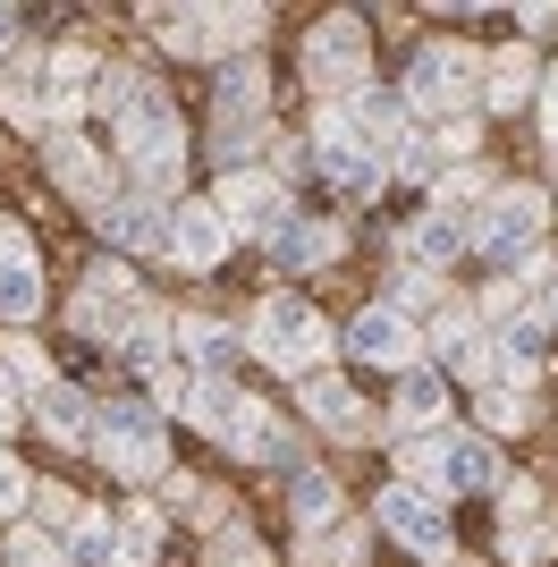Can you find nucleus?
<instances>
[{"label": "nucleus", "mask_w": 558, "mask_h": 567, "mask_svg": "<svg viewBox=\"0 0 558 567\" xmlns=\"http://www.w3.org/2000/svg\"><path fill=\"white\" fill-rule=\"evenodd\" d=\"M441 406H448V381L432 373V364H406V373H397V415H406V432H432Z\"/></svg>", "instance_id": "aec40b11"}, {"label": "nucleus", "mask_w": 558, "mask_h": 567, "mask_svg": "<svg viewBox=\"0 0 558 567\" xmlns=\"http://www.w3.org/2000/svg\"><path fill=\"white\" fill-rule=\"evenodd\" d=\"M322 178L339 195H372V187H381V162H372L355 136H339V118H322Z\"/></svg>", "instance_id": "f3484780"}, {"label": "nucleus", "mask_w": 558, "mask_h": 567, "mask_svg": "<svg viewBox=\"0 0 558 567\" xmlns=\"http://www.w3.org/2000/svg\"><path fill=\"white\" fill-rule=\"evenodd\" d=\"M558 550V517H541L534 492H508V559H541Z\"/></svg>", "instance_id": "412c9836"}, {"label": "nucleus", "mask_w": 558, "mask_h": 567, "mask_svg": "<svg viewBox=\"0 0 558 567\" xmlns=\"http://www.w3.org/2000/svg\"><path fill=\"white\" fill-rule=\"evenodd\" d=\"M313 559H330V567H355V559H364V534H355V525H322Z\"/></svg>", "instance_id": "2f4dec72"}, {"label": "nucleus", "mask_w": 558, "mask_h": 567, "mask_svg": "<svg viewBox=\"0 0 558 567\" xmlns=\"http://www.w3.org/2000/svg\"><path fill=\"white\" fill-rule=\"evenodd\" d=\"M550 322H558V288H550Z\"/></svg>", "instance_id": "58836bf2"}, {"label": "nucleus", "mask_w": 558, "mask_h": 567, "mask_svg": "<svg viewBox=\"0 0 558 567\" xmlns=\"http://www.w3.org/2000/svg\"><path fill=\"white\" fill-rule=\"evenodd\" d=\"M541 229H550V195H534V187L490 195L483 220H474V237H483V255H490V262H525Z\"/></svg>", "instance_id": "0eeeda50"}, {"label": "nucleus", "mask_w": 558, "mask_h": 567, "mask_svg": "<svg viewBox=\"0 0 558 567\" xmlns=\"http://www.w3.org/2000/svg\"><path fill=\"white\" fill-rule=\"evenodd\" d=\"M102 111L118 118V144H127V162H136L144 187H169L186 162V127H178V102L162 85H136V76H102Z\"/></svg>", "instance_id": "f257e3e1"}, {"label": "nucleus", "mask_w": 558, "mask_h": 567, "mask_svg": "<svg viewBox=\"0 0 558 567\" xmlns=\"http://www.w3.org/2000/svg\"><path fill=\"white\" fill-rule=\"evenodd\" d=\"M102 213V237H111L118 255H153V246H169V213H153V204H93Z\"/></svg>", "instance_id": "a211bd4d"}, {"label": "nucleus", "mask_w": 558, "mask_h": 567, "mask_svg": "<svg viewBox=\"0 0 558 567\" xmlns=\"http://www.w3.org/2000/svg\"><path fill=\"white\" fill-rule=\"evenodd\" d=\"M271 255L288 262V271H313V262H330V255H339V237H330L322 220H297V213H288V220L271 229Z\"/></svg>", "instance_id": "4be33fe9"}, {"label": "nucleus", "mask_w": 558, "mask_h": 567, "mask_svg": "<svg viewBox=\"0 0 558 567\" xmlns=\"http://www.w3.org/2000/svg\"><path fill=\"white\" fill-rule=\"evenodd\" d=\"M69 567H111V525L102 517H69Z\"/></svg>", "instance_id": "c756f323"}, {"label": "nucleus", "mask_w": 558, "mask_h": 567, "mask_svg": "<svg viewBox=\"0 0 558 567\" xmlns=\"http://www.w3.org/2000/svg\"><path fill=\"white\" fill-rule=\"evenodd\" d=\"M330 118H339V136H355V144H364L372 162L406 144V94H381V85H364V94H355V102H339Z\"/></svg>", "instance_id": "1a4fd4ad"}, {"label": "nucleus", "mask_w": 558, "mask_h": 567, "mask_svg": "<svg viewBox=\"0 0 558 567\" xmlns=\"http://www.w3.org/2000/svg\"><path fill=\"white\" fill-rule=\"evenodd\" d=\"M381 525H390L406 550H423V559H448V517L432 508V492H415V483H397V492H381Z\"/></svg>", "instance_id": "9d476101"}, {"label": "nucleus", "mask_w": 558, "mask_h": 567, "mask_svg": "<svg viewBox=\"0 0 558 567\" xmlns=\"http://www.w3.org/2000/svg\"><path fill=\"white\" fill-rule=\"evenodd\" d=\"M85 85H93V60H85V51H43L34 69L0 76V102H9L18 118H60V111H76Z\"/></svg>", "instance_id": "423d86ee"}, {"label": "nucleus", "mask_w": 558, "mask_h": 567, "mask_svg": "<svg viewBox=\"0 0 558 567\" xmlns=\"http://www.w3.org/2000/svg\"><path fill=\"white\" fill-rule=\"evenodd\" d=\"M18 43V9H0V51Z\"/></svg>", "instance_id": "e433bc0d"}, {"label": "nucleus", "mask_w": 558, "mask_h": 567, "mask_svg": "<svg viewBox=\"0 0 558 567\" xmlns=\"http://www.w3.org/2000/svg\"><path fill=\"white\" fill-rule=\"evenodd\" d=\"M465 246H474V229H465V213H423L415 229H406V262H423V271H448V262L465 255Z\"/></svg>", "instance_id": "dca6fc26"}, {"label": "nucleus", "mask_w": 558, "mask_h": 567, "mask_svg": "<svg viewBox=\"0 0 558 567\" xmlns=\"http://www.w3.org/2000/svg\"><path fill=\"white\" fill-rule=\"evenodd\" d=\"M34 406H43V424L51 432H93V406H85V390H69V381H43V390H34Z\"/></svg>", "instance_id": "a878e982"}, {"label": "nucleus", "mask_w": 558, "mask_h": 567, "mask_svg": "<svg viewBox=\"0 0 558 567\" xmlns=\"http://www.w3.org/2000/svg\"><path fill=\"white\" fill-rule=\"evenodd\" d=\"M93 457H102L111 474H127V483L162 474V466H169L162 415H153L144 399H111V406H93Z\"/></svg>", "instance_id": "7ed1b4c3"}, {"label": "nucleus", "mask_w": 558, "mask_h": 567, "mask_svg": "<svg viewBox=\"0 0 558 567\" xmlns=\"http://www.w3.org/2000/svg\"><path fill=\"white\" fill-rule=\"evenodd\" d=\"M483 102L490 111H516V102H534V51H499L483 69Z\"/></svg>", "instance_id": "5701e85b"}, {"label": "nucleus", "mask_w": 558, "mask_h": 567, "mask_svg": "<svg viewBox=\"0 0 558 567\" xmlns=\"http://www.w3.org/2000/svg\"><path fill=\"white\" fill-rule=\"evenodd\" d=\"M25 492H34V483H25V466H18V457H0V517H9Z\"/></svg>", "instance_id": "72a5a7b5"}, {"label": "nucleus", "mask_w": 558, "mask_h": 567, "mask_svg": "<svg viewBox=\"0 0 558 567\" xmlns=\"http://www.w3.org/2000/svg\"><path fill=\"white\" fill-rule=\"evenodd\" d=\"M51 178H60L69 195H93V204H102V169H93V153H85V144L51 136Z\"/></svg>", "instance_id": "cd10ccee"}, {"label": "nucleus", "mask_w": 558, "mask_h": 567, "mask_svg": "<svg viewBox=\"0 0 558 567\" xmlns=\"http://www.w3.org/2000/svg\"><path fill=\"white\" fill-rule=\"evenodd\" d=\"M406 102L457 118L465 102H483V60H474L465 43H423L415 60H406Z\"/></svg>", "instance_id": "39448f33"}, {"label": "nucleus", "mask_w": 558, "mask_h": 567, "mask_svg": "<svg viewBox=\"0 0 558 567\" xmlns=\"http://www.w3.org/2000/svg\"><path fill=\"white\" fill-rule=\"evenodd\" d=\"M288 499H297V525H330L339 517V492H330V474H313V466H297Z\"/></svg>", "instance_id": "c85d7f7f"}, {"label": "nucleus", "mask_w": 558, "mask_h": 567, "mask_svg": "<svg viewBox=\"0 0 558 567\" xmlns=\"http://www.w3.org/2000/svg\"><path fill=\"white\" fill-rule=\"evenodd\" d=\"M127 322H144V297H136V280L118 271V262H93L85 271V331H127Z\"/></svg>", "instance_id": "4468645a"}, {"label": "nucleus", "mask_w": 558, "mask_h": 567, "mask_svg": "<svg viewBox=\"0 0 558 567\" xmlns=\"http://www.w3.org/2000/svg\"><path fill=\"white\" fill-rule=\"evenodd\" d=\"M483 415H490L499 432H508L516 415H525V390H516V381H483Z\"/></svg>", "instance_id": "473e14b6"}, {"label": "nucleus", "mask_w": 558, "mask_h": 567, "mask_svg": "<svg viewBox=\"0 0 558 567\" xmlns=\"http://www.w3.org/2000/svg\"><path fill=\"white\" fill-rule=\"evenodd\" d=\"M348 355H364V364H415V331H406V313L372 306L348 322Z\"/></svg>", "instance_id": "2eb2a0df"}, {"label": "nucleus", "mask_w": 558, "mask_h": 567, "mask_svg": "<svg viewBox=\"0 0 558 567\" xmlns=\"http://www.w3.org/2000/svg\"><path fill=\"white\" fill-rule=\"evenodd\" d=\"M43 313V271L25 255L18 220H0V322H34Z\"/></svg>", "instance_id": "f8f14e48"}, {"label": "nucleus", "mask_w": 558, "mask_h": 567, "mask_svg": "<svg viewBox=\"0 0 558 567\" xmlns=\"http://www.w3.org/2000/svg\"><path fill=\"white\" fill-rule=\"evenodd\" d=\"M153 559H162V517L136 508V517L111 534V567H153Z\"/></svg>", "instance_id": "393cba45"}, {"label": "nucleus", "mask_w": 558, "mask_h": 567, "mask_svg": "<svg viewBox=\"0 0 558 567\" xmlns=\"http://www.w3.org/2000/svg\"><path fill=\"white\" fill-rule=\"evenodd\" d=\"M9 567H69V543H51V534L18 525V534H9Z\"/></svg>", "instance_id": "7c9ffc66"}, {"label": "nucleus", "mask_w": 558, "mask_h": 567, "mask_svg": "<svg viewBox=\"0 0 558 567\" xmlns=\"http://www.w3.org/2000/svg\"><path fill=\"white\" fill-rule=\"evenodd\" d=\"M255 348L271 355V364H288V373H304V364L330 348V331H322V313L304 306V297H271V306L255 313Z\"/></svg>", "instance_id": "6e6552de"}, {"label": "nucleus", "mask_w": 558, "mask_h": 567, "mask_svg": "<svg viewBox=\"0 0 558 567\" xmlns=\"http://www.w3.org/2000/svg\"><path fill=\"white\" fill-rule=\"evenodd\" d=\"M364 69H372L364 18H322L313 34H304V76H313V94H322L330 111L364 94Z\"/></svg>", "instance_id": "20e7f679"}, {"label": "nucleus", "mask_w": 558, "mask_h": 567, "mask_svg": "<svg viewBox=\"0 0 558 567\" xmlns=\"http://www.w3.org/2000/svg\"><path fill=\"white\" fill-rule=\"evenodd\" d=\"M178 348L195 355V373H229L237 331H220V322H204V313H186V322H178Z\"/></svg>", "instance_id": "b1692460"}, {"label": "nucleus", "mask_w": 558, "mask_h": 567, "mask_svg": "<svg viewBox=\"0 0 558 567\" xmlns=\"http://www.w3.org/2000/svg\"><path fill=\"white\" fill-rule=\"evenodd\" d=\"M229 220H220V204H178L169 213V255L186 262V271H211V262L229 255Z\"/></svg>", "instance_id": "ddd939ff"}, {"label": "nucleus", "mask_w": 558, "mask_h": 567, "mask_svg": "<svg viewBox=\"0 0 558 567\" xmlns=\"http://www.w3.org/2000/svg\"><path fill=\"white\" fill-rule=\"evenodd\" d=\"M9 406H18V390H9V364H0V432H9Z\"/></svg>", "instance_id": "c9c22d12"}, {"label": "nucleus", "mask_w": 558, "mask_h": 567, "mask_svg": "<svg viewBox=\"0 0 558 567\" xmlns=\"http://www.w3.org/2000/svg\"><path fill=\"white\" fill-rule=\"evenodd\" d=\"M220 567H262V550L246 534H220Z\"/></svg>", "instance_id": "f704fd0d"}, {"label": "nucleus", "mask_w": 558, "mask_h": 567, "mask_svg": "<svg viewBox=\"0 0 558 567\" xmlns=\"http://www.w3.org/2000/svg\"><path fill=\"white\" fill-rule=\"evenodd\" d=\"M220 220L271 237L279 220H288V178H279V169H237L229 187H220Z\"/></svg>", "instance_id": "9b49d317"}, {"label": "nucleus", "mask_w": 558, "mask_h": 567, "mask_svg": "<svg viewBox=\"0 0 558 567\" xmlns=\"http://www.w3.org/2000/svg\"><path fill=\"white\" fill-rule=\"evenodd\" d=\"M397 466L415 492H490L499 483V450L483 432H415V441H397Z\"/></svg>", "instance_id": "f03ea898"}, {"label": "nucleus", "mask_w": 558, "mask_h": 567, "mask_svg": "<svg viewBox=\"0 0 558 567\" xmlns=\"http://www.w3.org/2000/svg\"><path fill=\"white\" fill-rule=\"evenodd\" d=\"M304 406H313V424H330V432H372L364 399H355L348 381H330V373H304Z\"/></svg>", "instance_id": "6ab92c4d"}, {"label": "nucleus", "mask_w": 558, "mask_h": 567, "mask_svg": "<svg viewBox=\"0 0 558 567\" xmlns=\"http://www.w3.org/2000/svg\"><path fill=\"white\" fill-rule=\"evenodd\" d=\"M220 111H229L237 127L262 111V60H229V69H220Z\"/></svg>", "instance_id": "bb28decb"}, {"label": "nucleus", "mask_w": 558, "mask_h": 567, "mask_svg": "<svg viewBox=\"0 0 558 567\" xmlns=\"http://www.w3.org/2000/svg\"><path fill=\"white\" fill-rule=\"evenodd\" d=\"M550 144H558V76H550Z\"/></svg>", "instance_id": "4c0bfd02"}]
</instances>
